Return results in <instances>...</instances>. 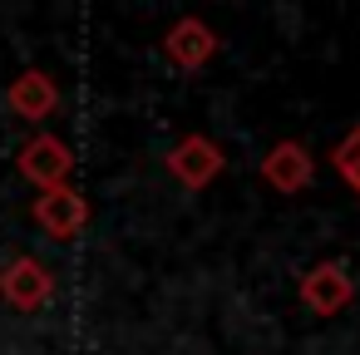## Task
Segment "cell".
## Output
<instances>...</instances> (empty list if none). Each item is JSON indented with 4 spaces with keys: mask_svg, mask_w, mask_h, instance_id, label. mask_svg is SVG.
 <instances>
[{
    "mask_svg": "<svg viewBox=\"0 0 360 355\" xmlns=\"http://www.w3.org/2000/svg\"><path fill=\"white\" fill-rule=\"evenodd\" d=\"M330 163H335V173L345 178V188L360 198V124H355V129H345V138L330 148Z\"/></svg>",
    "mask_w": 360,
    "mask_h": 355,
    "instance_id": "cell-9",
    "label": "cell"
},
{
    "mask_svg": "<svg viewBox=\"0 0 360 355\" xmlns=\"http://www.w3.org/2000/svg\"><path fill=\"white\" fill-rule=\"evenodd\" d=\"M262 183H266L271 193H281V198L306 193V188L316 183V158H311V148H306L301 138L271 143L266 158H262Z\"/></svg>",
    "mask_w": 360,
    "mask_h": 355,
    "instance_id": "cell-5",
    "label": "cell"
},
{
    "mask_svg": "<svg viewBox=\"0 0 360 355\" xmlns=\"http://www.w3.org/2000/svg\"><path fill=\"white\" fill-rule=\"evenodd\" d=\"M15 168H20V178H25V183H35L40 193L65 188V183H70V173H75V148H70L60 134H35V138H25V143H20Z\"/></svg>",
    "mask_w": 360,
    "mask_h": 355,
    "instance_id": "cell-3",
    "label": "cell"
},
{
    "mask_svg": "<svg viewBox=\"0 0 360 355\" xmlns=\"http://www.w3.org/2000/svg\"><path fill=\"white\" fill-rule=\"evenodd\" d=\"M163 168H168V178H173V183H183L188 193H202L212 178H222L227 153H222V143H212L207 134H183V138L168 148Z\"/></svg>",
    "mask_w": 360,
    "mask_h": 355,
    "instance_id": "cell-2",
    "label": "cell"
},
{
    "mask_svg": "<svg viewBox=\"0 0 360 355\" xmlns=\"http://www.w3.org/2000/svg\"><path fill=\"white\" fill-rule=\"evenodd\" d=\"M0 301L15 306V311H25V316L45 311L55 301V271L40 257H30V252L11 257L6 266H0Z\"/></svg>",
    "mask_w": 360,
    "mask_h": 355,
    "instance_id": "cell-1",
    "label": "cell"
},
{
    "mask_svg": "<svg viewBox=\"0 0 360 355\" xmlns=\"http://www.w3.org/2000/svg\"><path fill=\"white\" fill-rule=\"evenodd\" d=\"M30 217H35V227H40L45 237L70 242V237H79V232L89 227V198H84L75 183H65V188L40 193L35 207H30Z\"/></svg>",
    "mask_w": 360,
    "mask_h": 355,
    "instance_id": "cell-4",
    "label": "cell"
},
{
    "mask_svg": "<svg viewBox=\"0 0 360 355\" xmlns=\"http://www.w3.org/2000/svg\"><path fill=\"white\" fill-rule=\"evenodd\" d=\"M296 296H301V306H306L311 316H340V311L355 301V276H350L340 262H316V266L301 276Z\"/></svg>",
    "mask_w": 360,
    "mask_h": 355,
    "instance_id": "cell-6",
    "label": "cell"
},
{
    "mask_svg": "<svg viewBox=\"0 0 360 355\" xmlns=\"http://www.w3.org/2000/svg\"><path fill=\"white\" fill-rule=\"evenodd\" d=\"M6 104H11V114L25 119V124H45V119H55V109H60V84H55L50 70H20V75L6 84Z\"/></svg>",
    "mask_w": 360,
    "mask_h": 355,
    "instance_id": "cell-8",
    "label": "cell"
},
{
    "mask_svg": "<svg viewBox=\"0 0 360 355\" xmlns=\"http://www.w3.org/2000/svg\"><path fill=\"white\" fill-rule=\"evenodd\" d=\"M217 50H222L217 30H212L207 20H198V15L173 20V25H168V35H163V55H168V65H173V70H183V75H198Z\"/></svg>",
    "mask_w": 360,
    "mask_h": 355,
    "instance_id": "cell-7",
    "label": "cell"
}]
</instances>
